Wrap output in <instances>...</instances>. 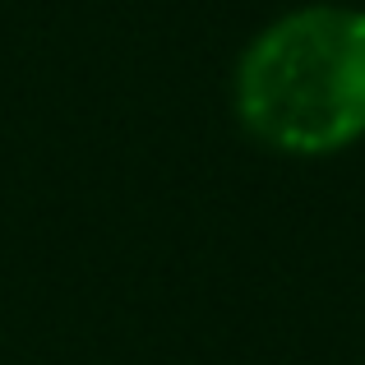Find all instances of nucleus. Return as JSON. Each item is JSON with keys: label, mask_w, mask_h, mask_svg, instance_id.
<instances>
[{"label": "nucleus", "mask_w": 365, "mask_h": 365, "mask_svg": "<svg viewBox=\"0 0 365 365\" xmlns=\"http://www.w3.org/2000/svg\"><path fill=\"white\" fill-rule=\"evenodd\" d=\"M232 116L277 158L324 162L365 139V9L310 0L273 14L232 65Z\"/></svg>", "instance_id": "f257e3e1"}]
</instances>
